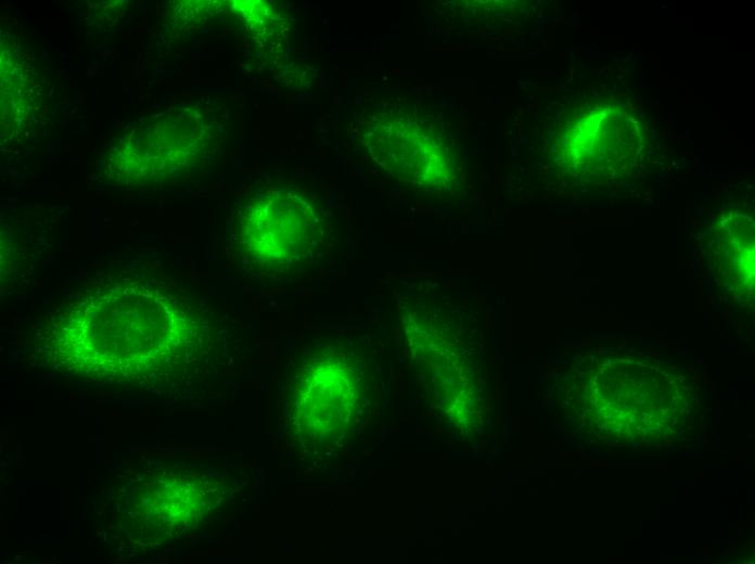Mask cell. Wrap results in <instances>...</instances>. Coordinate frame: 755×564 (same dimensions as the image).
Instances as JSON below:
<instances>
[{
    "label": "cell",
    "instance_id": "cell-1",
    "mask_svg": "<svg viewBox=\"0 0 755 564\" xmlns=\"http://www.w3.org/2000/svg\"><path fill=\"white\" fill-rule=\"evenodd\" d=\"M241 213L233 267L251 284L287 290L327 277L335 267L318 195L291 184H266Z\"/></svg>",
    "mask_w": 755,
    "mask_h": 564
}]
</instances>
